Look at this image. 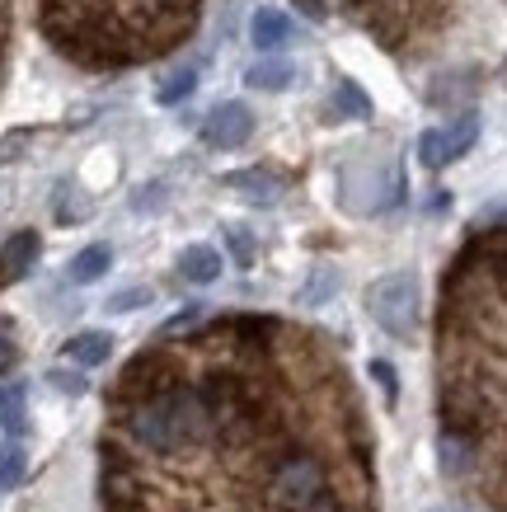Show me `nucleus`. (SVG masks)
Wrapping results in <instances>:
<instances>
[{
    "label": "nucleus",
    "mask_w": 507,
    "mask_h": 512,
    "mask_svg": "<svg viewBox=\"0 0 507 512\" xmlns=\"http://www.w3.org/2000/svg\"><path fill=\"white\" fill-rule=\"evenodd\" d=\"M503 287V226L470 231L437 311V461L489 512H503Z\"/></svg>",
    "instance_id": "f257e3e1"
},
{
    "label": "nucleus",
    "mask_w": 507,
    "mask_h": 512,
    "mask_svg": "<svg viewBox=\"0 0 507 512\" xmlns=\"http://www.w3.org/2000/svg\"><path fill=\"white\" fill-rule=\"evenodd\" d=\"M207 0H38V29L80 71L151 66L198 33Z\"/></svg>",
    "instance_id": "f03ea898"
},
{
    "label": "nucleus",
    "mask_w": 507,
    "mask_h": 512,
    "mask_svg": "<svg viewBox=\"0 0 507 512\" xmlns=\"http://www.w3.org/2000/svg\"><path fill=\"white\" fill-rule=\"evenodd\" d=\"M367 315L390 334L409 343L418 334V282L414 273H385L367 287Z\"/></svg>",
    "instance_id": "7ed1b4c3"
},
{
    "label": "nucleus",
    "mask_w": 507,
    "mask_h": 512,
    "mask_svg": "<svg viewBox=\"0 0 507 512\" xmlns=\"http://www.w3.org/2000/svg\"><path fill=\"white\" fill-rule=\"evenodd\" d=\"M296 5H301L310 19L348 15V19L367 24V29H376L385 38V33H390V15L404 19V5H409V0H296Z\"/></svg>",
    "instance_id": "20e7f679"
},
{
    "label": "nucleus",
    "mask_w": 507,
    "mask_h": 512,
    "mask_svg": "<svg viewBox=\"0 0 507 512\" xmlns=\"http://www.w3.org/2000/svg\"><path fill=\"white\" fill-rule=\"evenodd\" d=\"M249 137H254V113H249V104H240V99L216 104V109L207 113V123H202V141L216 146V151H240Z\"/></svg>",
    "instance_id": "39448f33"
},
{
    "label": "nucleus",
    "mask_w": 507,
    "mask_h": 512,
    "mask_svg": "<svg viewBox=\"0 0 507 512\" xmlns=\"http://www.w3.org/2000/svg\"><path fill=\"white\" fill-rule=\"evenodd\" d=\"M38 249H43L38 231H15L5 245H0V292L15 287L19 278H29V268L38 264Z\"/></svg>",
    "instance_id": "423d86ee"
},
{
    "label": "nucleus",
    "mask_w": 507,
    "mask_h": 512,
    "mask_svg": "<svg viewBox=\"0 0 507 512\" xmlns=\"http://www.w3.org/2000/svg\"><path fill=\"white\" fill-rule=\"evenodd\" d=\"M249 38L259 52H282L287 43H296V24L292 15H282L277 5H259L254 19H249Z\"/></svg>",
    "instance_id": "0eeeda50"
},
{
    "label": "nucleus",
    "mask_w": 507,
    "mask_h": 512,
    "mask_svg": "<svg viewBox=\"0 0 507 512\" xmlns=\"http://www.w3.org/2000/svg\"><path fill=\"white\" fill-rule=\"evenodd\" d=\"M62 353H66V362H76V367H104L108 357H113V334H104V329L71 334Z\"/></svg>",
    "instance_id": "6e6552de"
},
{
    "label": "nucleus",
    "mask_w": 507,
    "mask_h": 512,
    "mask_svg": "<svg viewBox=\"0 0 507 512\" xmlns=\"http://www.w3.org/2000/svg\"><path fill=\"white\" fill-rule=\"evenodd\" d=\"M437 141H442V165L461 160L479 141V113H461V118H451L446 127H437Z\"/></svg>",
    "instance_id": "1a4fd4ad"
},
{
    "label": "nucleus",
    "mask_w": 507,
    "mask_h": 512,
    "mask_svg": "<svg viewBox=\"0 0 507 512\" xmlns=\"http://www.w3.org/2000/svg\"><path fill=\"white\" fill-rule=\"evenodd\" d=\"M179 273H184L188 282H198V287L216 282V278H221V249H212V245H188L184 254H179Z\"/></svg>",
    "instance_id": "9d476101"
},
{
    "label": "nucleus",
    "mask_w": 507,
    "mask_h": 512,
    "mask_svg": "<svg viewBox=\"0 0 507 512\" xmlns=\"http://www.w3.org/2000/svg\"><path fill=\"white\" fill-rule=\"evenodd\" d=\"M113 268V249L108 245H90V249H80L76 259L66 264V278L76 282V287H90V282H99Z\"/></svg>",
    "instance_id": "9b49d317"
},
{
    "label": "nucleus",
    "mask_w": 507,
    "mask_h": 512,
    "mask_svg": "<svg viewBox=\"0 0 507 512\" xmlns=\"http://www.w3.org/2000/svg\"><path fill=\"white\" fill-rule=\"evenodd\" d=\"M24 386L19 381H10V386H0V428L10 437H24L29 433V409H24Z\"/></svg>",
    "instance_id": "f8f14e48"
},
{
    "label": "nucleus",
    "mask_w": 507,
    "mask_h": 512,
    "mask_svg": "<svg viewBox=\"0 0 507 512\" xmlns=\"http://www.w3.org/2000/svg\"><path fill=\"white\" fill-rule=\"evenodd\" d=\"M245 80L254 85V90H263V94H277V90H287L296 80V71L287 62H254L245 71Z\"/></svg>",
    "instance_id": "ddd939ff"
},
{
    "label": "nucleus",
    "mask_w": 507,
    "mask_h": 512,
    "mask_svg": "<svg viewBox=\"0 0 507 512\" xmlns=\"http://www.w3.org/2000/svg\"><path fill=\"white\" fill-rule=\"evenodd\" d=\"M334 118H371V99L353 80H334Z\"/></svg>",
    "instance_id": "4468645a"
},
{
    "label": "nucleus",
    "mask_w": 507,
    "mask_h": 512,
    "mask_svg": "<svg viewBox=\"0 0 507 512\" xmlns=\"http://www.w3.org/2000/svg\"><path fill=\"white\" fill-rule=\"evenodd\" d=\"M24 475H29V456H24V447H19V442H5V447H0V489H19Z\"/></svg>",
    "instance_id": "2eb2a0df"
},
{
    "label": "nucleus",
    "mask_w": 507,
    "mask_h": 512,
    "mask_svg": "<svg viewBox=\"0 0 507 512\" xmlns=\"http://www.w3.org/2000/svg\"><path fill=\"white\" fill-rule=\"evenodd\" d=\"M193 90H198V66L188 62L184 71H174V76H169L165 85L155 90V99H160V104H165V109H169V104H179V99H188V94H193Z\"/></svg>",
    "instance_id": "dca6fc26"
},
{
    "label": "nucleus",
    "mask_w": 507,
    "mask_h": 512,
    "mask_svg": "<svg viewBox=\"0 0 507 512\" xmlns=\"http://www.w3.org/2000/svg\"><path fill=\"white\" fill-rule=\"evenodd\" d=\"M226 188H249V198L263 202V207H273L277 202V184L268 179V174H226Z\"/></svg>",
    "instance_id": "f3484780"
},
{
    "label": "nucleus",
    "mask_w": 507,
    "mask_h": 512,
    "mask_svg": "<svg viewBox=\"0 0 507 512\" xmlns=\"http://www.w3.org/2000/svg\"><path fill=\"white\" fill-rule=\"evenodd\" d=\"M221 240H226V249H231L235 264L254 268V235H249L245 226H226V231H221Z\"/></svg>",
    "instance_id": "a211bd4d"
},
{
    "label": "nucleus",
    "mask_w": 507,
    "mask_h": 512,
    "mask_svg": "<svg viewBox=\"0 0 507 512\" xmlns=\"http://www.w3.org/2000/svg\"><path fill=\"white\" fill-rule=\"evenodd\" d=\"M202 320H207V306H202V301H193V306H184V311H179L165 329H160V339H184L188 329H198Z\"/></svg>",
    "instance_id": "6ab92c4d"
},
{
    "label": "nucleus",
    "mask_w": 507,
    "mask_h": 512,
    "mask_svg": "<svg viewBox=\"0 0 507 512\" xmlns=\"http://www.w3.org/2000/svg\"><path fill=\"white\" fill-rule=\"evenodd\" d=\"M371 376H376V386H381L385 404L400 400V376H395V367H390V362H381V357H376V362H371Z\"/></svg>",
    "instance_id": "aec40b11"
},
{
    "label": "nucleus",
    "mask_w": 507,
    "mask_h": 512,
    "mask_svg": "<svg viewBox=\"0 0 507 512\" xmlns=\"http://www.w3.org/2000/svg\"><path fill=\"white\" fill-rule=\"evenodd\" d=\"M137 306H151V287H132V292L108 296V311L113 315H127V311H137Z\"/></svg>",
    "instance_id": "412c9836"
},
{
    "label": "nucleus",
    "mask_w": 507,
    "mask_h": 512,
    "mask_svg": "<svg viewBox=\"0 0 507 512\" xmlns=\"http://www.w3.org/2000/svg\"><path fill=\"white\" fill-rule=\"evenodd\" d=\"M47 386L52 390H62V395H85V376L80 372H66V367H52V372H47Z\"/></svg>",
    "instance_id": "4be33fe9"
},
{
    "label": "nucleus",
    "mask_w": 507,
    "mask_h": 512,
    "mask_svg": "<svg viewBox=\"0 0 507 512\" xmlns=\"http://www.w3.org/2000/svg\"><path fill=\"white\" fill-rule=\"evenodd\" d=\"M165 207V184H146L132 193V212H160Z\"/></svg>",
    "instance_id": "5701e85b"
},
{
    "label": "nucleus",
    "mask_w": 507,
    "mask_h": 512,
    "mask_svg": "<svg viewBox=\"0 0 507 512\" xmlns=\"http://www.w3.org/2000/svg\"><path fill=\"white\" fill-rule=\"evenodd\" d=\"M418 160H423V170H442V141H437V127L418 137Z\"/></svg>",
    "instance_id": "b1692460"
},
{
    "label": "nucleus",
    "mask_w": 507,
    "mask_h": 512,
    "mask_svg": "<svg viewBox=\"0 0 507 512\" xmlns=\"http://www.w3.org/2000/svg\"><path fill=\"white\" fill-rule=\"evenodd\" d=\"M334 287H338V278L329 273V268H320V273H315V282L306 287V296H301V301H306V306H320V301H324L329 292H334Z\"/></svg>",
    "instance_id": "393cba45"
},
{
    "label": "nucleus",
    "mask_w": 507,
    "mask_h": 512,
    "mask_svg": "<svg viewBox=\"0 0 507 512\" xmlns=\"http://www.w3.org/2000/svg\"><path fill=\"white\" fill-rule=\"evenodd\" d=\"M19 362V348H15V339H10V320H0V376L10 372Z\"/></svg>",
    "instance_id": "a878e982"
},
{
    "label": "nucleus",
    "mask_w": 507,
    "mask_h": 512,
    "mask_svg": "<svg viewBox=\"0 0 507 512\" xmlns=\"http://www.w3.org/2000/svg\"><path fill=\"white\" fill-rule=\"evenodd\" d=\"M5 43H10V0H0V62H5Z\"/></svg>",
    "instance_id": "bb28decb"
},
{
    "label": "nucleus",
    "mask_w": 507,
    "mask_h": 512,
    "mask_svg": "<svg viewBox=\"0 0 507 512\" xmlns=\"http://www.w3.org/2000/svg\"><path fill=\"white\" fill-rule=\"evenodd\" d=\"M432 512H456V508H432Z\"/></svg>",
    "instance_id": "cd10ccee"
}]
</instances>
